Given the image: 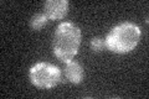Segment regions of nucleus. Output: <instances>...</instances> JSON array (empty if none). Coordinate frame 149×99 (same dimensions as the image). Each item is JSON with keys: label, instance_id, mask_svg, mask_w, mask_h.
Masks as SVG:
<instances>
[{"label": "nucleus", "instance_id": "obj_5", "mask_svg": "<svg viewBox=\"0 0 149 99\" xmlns=\"http://www.w3.org/2000/svg\"><path fill=\"white\" fill-rule=\"evenodd\" d=\"M65 73H66V78L68 81L74 84H78L83 78V68L81 67L80 63L73 60L70 61V62H66Z\"/></svg>", "mask_w": 149, "mask_h": 99}, {"label": "nucleus", "instance_id": "obj_7", "mask_svg": "<svg viewBox=\"0 0 149 99\" xmlns=\"http://www.w3.org/2000/svg\"><path fill=\"white\" fill-rule=\"evenodd\" d=\"M91 47L93 51L96 52H100L106 47V40L102 39V37H95L92 41H91Z\"/></svg>", "mask_w": 149, "mask_h": 99}, {"label": "nucleus", "instance_id": "obj_3", "mask_svg": "<svg viewBox=\"0 0 149 99\" xmlns=\"http://www.w3.org/2000/svg\"><path fill=\"white\" fill-rule=\"evenodd\" d=\"M31 83L39 88H52L61 81V71L57 66L47 62H39L30 68Z\"/></svg>", "mask_w": 149, "mask_h": 99}, {"label": "nucleus", "instance_id": "obj_2", "mask_svg": "<svg viewBox=\"0 0 149 99\" xmlns=\"http://www.w3.org/2000/svg\"><path fill=\"white\" fill-rule=\"evenodd\" d=\"M141 39V29L133 22L119 24L106 37V47L116 53H125L134 50Z\"/></svg>", "mask_w": 149, "mask_h": 99}, {"label": "nucleus", "instance_id": "obj_6", "mask_svg": "<svg viewBox=\"0 0 149 99\" xmlns=\"http://www.w3.org/2000/svg\"><path fill=\"white\" fill-rule=\"evenodd\" d=\"M47 20H49L47 16H46L44 12L35 14L30 20V26H31L32 30H40L41 27L45 26V24L47 22Z\"/></svg>", "mask_w": 149, "mask_h": 99}, {"label": "nucleus", "instance_id": "obj_1", "mask_svg": "<svg viewBox=\"0 0 149 99\" xmlns=\"http://www.w3.org/2000/svg\"><path fill=\"white\" fill-rule=\"evenodd\" d=\"M81 42V30L72 22H61L54 35V53L65 63L72 61L78 52Z\"/></svg>", "mask_w": 149, "mask_h": 99}, {"label": "nucleus", "instance_id": "obj_4", "mask_svg": "<svg viewBox=\"0 0 149 99\" xmlns=\"http://www.w3.org/2000/svg\"><path fill=\"white\" fill-rule=\"evenodd\" d=\"M67 0H47L44 5V14L47 19H62L67 12Z\"/></svg>", "mask_w": 149, "mask_h": 99}]
</instances>
